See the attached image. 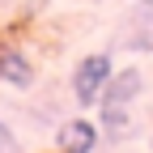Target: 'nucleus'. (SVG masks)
Listing matches in <instances>:
<instances>
[{
    "label": "nucleus",
    "instance_id": "2",
    "mask_svg": "<svg viewBox=\"0 0 153 153\" xmlns=\"http://www.w3.org/2000/svg\"><path fill=\"white\" fill-rule=\"evenodd\" d=\"M111 76H115L111 51L81 55V60H76V68H72V98H76V106H98V98H102V89H106Z\"/></svg>",
    "mask_w": 153,
    "mask_h": 153
},
{
    "label": "nucleus",
    "instance_id": "4",
    "mask_svg": "<svg viewBox=\"0 0 153 153\" xmlns=\"http://www.w3.org/2000/svg\"><path fill=\"white\" fill-rule=\"evenodd\" d=\"M102 140V128L94 119H68L60 128V136H55V145H60V153H94Z\"/></svg>",
    "mask_w": 153,
    "mask_h": 153
},
{
    "label": "nucleus",
    "instance_id": "1",
    "mask_svg": "<svg viewBox=\"0 0 153 153\" xmlns=\"http://www.w3.org/2000/svg\"><path fill=\"white\" fill-rule=\"evenodd\" d=\"M140 89H145L140 68H119L106 81L102 98H98V128L106 132V136L119 140V136L132 132V102L140 98Z\"/></svg>",
    "mask_w": 153,
    "mask_h": 153
},
{
    "label": "nucleus",
    "instance_id": "6",
    "mask_svg": "<svg viewBox=\"0 0 153 153\" xmlns=\"http://www.w3.org/2000/svg\"><path fill=\"white\" fill-rule=\"evenodd\" d=\"M0 153H17V140H13V132L4 128V119H0Z\"/></svg>",
    "mask_w": 153,
    "mask_h": 153
},
{
    "label": "nucleus",
    "instance_id": "5",
    "mask_svg": "<svg viewBox=\"0 0 153 153\" xmlns=\"http://www.w3.org/2000/svg\"><path fill=\"white\" fill-rule=\"evenodd\" d=\"M0 81L13 85V89H30V81H34L30 60L17 47H9V43H0Z\"/></svg>",
    "mask_w": 153,
    "mask_h": 153
},
{
    "label": "nucleus",
    "instance_id": "3",
    "mask_svg": "<svg viewBox=\"0 0 153 153\" xmlns=\"http://www.w3.org/2000/svg\"><path fill=\"white\" fill-rule=\"evenodd\" d=\"M119 43L128 51H153V0H136L128 13V26L119 30Z\"/></svg>",
    "mask_w": 153,
    "mask_h": 153
}]
</instances>
